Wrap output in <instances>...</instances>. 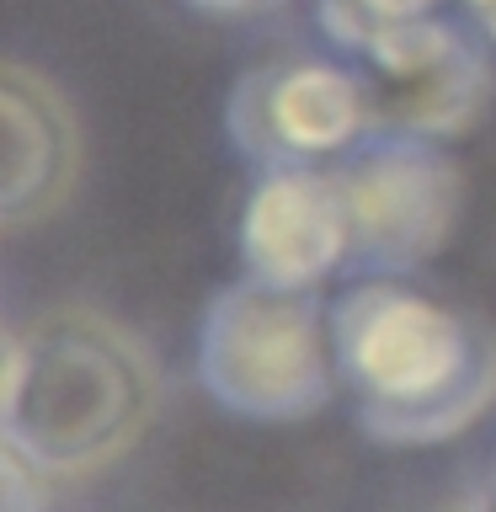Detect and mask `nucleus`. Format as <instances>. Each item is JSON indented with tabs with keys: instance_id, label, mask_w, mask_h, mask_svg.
Masks as SVG:
<instances>
[{
	"instance_id": "1",
	"label": "nucleus",
	"mask_w": 496,
	"mask_h": 512,
	"mask_svg": "<svg viewBox=\"0 0 496 512\" xmlns=\"http://www.w3.org/2000/svg\"><path fill=\"white\" fill-rule=\"evenodd\" d=\"M342 400L363 438L438 448L496 411V326L416 278L352 272L331 288Z\"/></svg>"
},
{
	"instance_id": "2",
	"label": "nucleus",
	"mask_w": 496,
	"mask_h": 512,
	"mask_svg": "<svg viewBox=\"0 0 496 512\" xmlns=\"http://www.w3.org/2000/svg\"><path fill=\"white\" fill-rule=\"evenodd\" d=\"M166 374L150 342L96 304H48L6 326L0 443L54 486L107 475L155 427Z\"/></svg>"
},
{
	"instance_id": "3",
	"label": "nucleus",
	"mask_w": 496,
	"mask_h": 512,
	"mask_svg": "<svg viewBox=\"0 0 496 512\" xmlns=\"http://www.w3.org/2000/svg\"><path fill=\"white\" fill-rule=\"evenodd\" d=\"M198 384L219 411L294 427L342 400L331 288H272L240 272L198 320Z\"/></svg>"
},
{
	"instance_id": "4",
	"label": "nucleus",
	"mask_w": 496,
	"mask_h": 512,
	"mask_svg": "<svg viewBox=\"0 0 496 512\" xmlns=\"http://www.w3.org/2000/svg\"><path fill=\"white\" fill-rule=\"evenodd\" d=\"M224 123L251 171L342 166L374 134H384L363 64L342 54H278L251 64L235 80Z\"/></svg>"
},
{
	"instance_id": "5",
	"label": "nucleus",
	"mask_w": 496,
	"mask_h": 512,
	"mask_svg": "<svg viewBox=\"0 0 496 512\" xmlns=\"http://www.w3.org/2000/svg\"><path fill=\"white\" fill-rule=\"evenodd\" d=\"M342 192L352 214V272L416 278L459 230L464 214V166L454 144L411 134H374L342 166Z\"/></svg>"
},
{
	"instance_id": "6",
	"label": "nucleus",
	"mask_w": 496,
	"mask_h": 512,
	"mask_svg": "<svg viewBox=\"0 0 496 512\" xmlns=\"http://www.w3.org/2000/svg\"><path fill=\"white\" fill-rule=\"evenodd\" d=\"M352 64H363L384 134L432 144L470 139L496 96V48L459 11L384 27Z\"/></svg>"
},
{
	"instance_id": "7",
	"label": "nucleus",
	"mask_w": 496,
	"mask_h": 512,
	"mask_svg": "<svg viewBox=\"0 0 496 512\" xmlns=\"http://www.w3.org/2000/svg\"><path fill=\"white\" fill-rule=\"evenodd\" d=\"M240 272L272 288H331L358 267L336 166H267L240 203Z\"/></svg>"
},
{
	"instance_id": "8",
	"label": "nucleus",
	"mask_w": 496,
	"mask_h": 512,
	"mask_svg": "<svg viewBox=\"0 0 496 512\" xmlns=\"http://www.w3.org/2000/svg\"><path fill=\"white\" fill-rule=\"evenodd\" d=\"M86 171L80 112L32 64H0V230L22 235L75 198Z\"/></svg>"
},
{
	"instance_id": "9",
	"label": "nucleus",
	"mask_w": 496,
	"mask_h": 512,
	"mask_svg": "<svg viewBox=\"0 0 496 512\" xmlns=\"http://www.w3.org/2000/svg\"><path fill=\"white\" fill-rule=\"evenodd\" d=\"M438 11H454V0H310L315 32L342 59H358L384 27L416 22V16H438Z\"/></svg>"
},
{
	"instance_id": "10",
	"label": "nucleus",
	"mask_w": 496,
	"mask_h": 512,
	"mask_svg": "<svg viewBox=\"0 0 496 512\" xmlns=\"http://www.w3.org/2000/svg\"><path fill=\"white\" fill-rule=\"evenodd\" d=\"M54 502V480L0 443V512H48Z\"/></svg>"
},
{
	"instance_id": "11",
	"label": "nucleus",
	"mask_w": 496,
	"mask_h": 512,
	"mask_svg": "<svg viewBox=\"0 0 496 512\" xmlns=\"http://www.w3.org/2000/svg\"><path fill=\"white\" fill-rule=\"evenodd\" d=\"M454 11H459L464 22H470L480 38L496 48V0H454Z\"/></svg>"
},
{
	"instance_id": "12",
	"label": "nucleus",
	"mask_w": 496,
	"mask_h": 512,
	"mask_svg": "<svg viewBox=\"0 0 496 512\" xmlns=\"http://www.w3.org/2000/svg\"><path fill=\"white\" fill-rule=\"evenodd\" d=\"M187 6L208 16H256V11H272L278 0H187Z\"/></svg>"
},
{
	"instance_id": "13",
	"label": "nucleus",
	"mask_w": 496,
	"mask_h": 512,
	"mask_svg": "<svg viewBox=\"0 0 496 512\" xmlns=\"http://www.w3.org/2000/svg\"><path fill=\"white\" fill-rule=\"evenodd\" d=\"M486 507L496 512V454H491V486H486Z\"/></svg>"
},
{
	"instance_id": "14",
	"label": "nucleus",
	"mask_w": 496,
	"mask_h": 512,
	"mask_svg": "<svg viewBox=\"0 0 496 512\" xmlns=\"http://www.w3.org/2000/svg\"><path fill=\"white\" fill-rule=\"evenodd\" d=\"M475 512H491V507H475Z\"/></svg>"
}]
</instances>
